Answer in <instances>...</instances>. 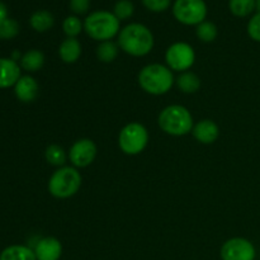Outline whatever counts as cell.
<instances>
[{
	"label": "cell",
	"mask_w": 260,
	"mask_h": 260,
	"mask_svg": "<svg viewBox=\"0 0 260 260\" xmlns=\"http://www.w3.org/2000/svg\"><path fill=\"white\" fill-rule=\"evenodd\" d=\"M37 260H58L62 254V245L60 240L56 238L48 236L43 238L36 244L33 249Z\"/></svg>",
	"instance_id": "8fae6325"
},
{
	"label": "cell",
	"mask_w": 260,
	"mask_h": 260,
	"mask_svg": "<svg viewBox=\"0 0 260 260\" xmlns=\"http://www.w3.org/2000/svg\"><path fill=\"white\" fill-rule=\"evenodd\" d=\"M5 19H8L7 5H5L3 2H0V24H2Z\"/></svg>",
	"instance_id": "f546056e"
},
{
	"label": "cell",
	"mask_w": 260,
	"mask_h": 260,
	"mask_svg": "<svg viewBox=\"0 0 260 260\" xmlns=\"http://www.w3.org/2000/svg\"><path fill=\"white\" fill-rule=\"evenodd\" d=\"M256 251L253 243L244 238H233L221 248L222 260H254Z\"/></svg>",
	"instance_id": "9c48e42d"
},
{
	"label": "cell",
	"mask_w": 260,
	"mask_h": 260,
	"mask_svg": "<svg viewBox=\"0 0 260 260\" xmlns=\"http://www.w3.org/2000/svg\"><path fill=\"white\" fill-rule=\"evenodd\" d=\"M81 174L74 167H61L48 180V192L52 197L66 200L78 193L81 187Z\"/></svg>",
	"instance_id": "5b68a950"
},
{
	"label": "cell",
	"mask_w": 260,
	"mask_h": 260,
	"mask_svg": "<svg viewBox=\"0 0 260 260\" xmlns=\"http://www.w3.org/2000/svg\"><path fill=\"white\" fill-rule=\"evenodd\" d=\"M45 157L48 164L53 167H62L66 162V152L60 145H50L46 149Z\"/></svg>",
	"instance_id": "7402d4cb"
},
{
	"label": "cell",
	"mask_w": 260,
	"mask_h": 260,
	"mask_svg": "<svg viewBox=\"0 0 260 260\" xmlns=\"http://www.w3.org/2000/svg\"><path fill=\"white\" fill-rule=\"evenodd\" d=\"M248 35L255 42H260V13L251 17L248 23Z\"/></svg>",
	"instance_id": "4316f807"
},
{
	"label": "cell",
	"mask_w": 260,
	"mask_h": 260,
	"mask_svg": "<svg viewBox=\"0 0 260 260\" xmlns=\"http://www.w3.org/2000/svg\"><path fill=\"white\" fill-rule=\"evenodd\" d=\"M19 33V24L14 19H5L0 24V38L2 40H12Z\"/></svg>",
	"instance_id": "484cf974"
},
{
	"label": "cell",
	"mask_w": 260,
	"mask_h": 260,
	"mask_svg": "<svg viewBox=\"0 0 260 260\" xmlns=\"http://www.w3.org/2000/svg\"><path fill=\"white\" fill-rule=\"evenodd\" d=\"M139 84L142 90L151 95H162L172 89L174 75L168 66L161 63H150L140 71Z\"/></svg>",
	"instance_id": "7a4b0ae2"
},
{
	"label": "cell",
	"mask_w": 260,
	"mask_h": 260,
	"mask_svg": "<svg viewBox=\"0 0 260 260\" xmlns=\"http://www.w3.org/2000/svg\"><path fill=\"white\" fill-rule=\"evenodd\" d=\"M217 27L212 22H206V20L198 24L197 29H196V35H197L198 40L206 43L213 42L217 37Z\"/></svg>",
	"instance_id": "603a6c76"
},
{
	"label": "cell",
	"mask_w": 260,
	"mask_h": 260,
	"mask_svg": "<svg viewBox=\"0 0 260 260\" xmlns=\"http://www.w3.org/2000/svg\"><path fill=\"white\" fill-rule=\"evenodd\" d=\"M157 123L161 131L170 136H184L193 129V117L185 107L173 104L160 112Z\"/></svg>",
	"instance_id": "3957f363"
},
{
	"label": "cell",
	"mask_w": 260,
	"mask_h": 260,
	"mask_svg": "<svg viewBox=\"0 0 260 260\" xmlns=\"http://www.w3.org/2000/svg\"><path fill=\"white\" fill-rule=\"evenodd\" d=\"M118 45L114 43L113 41H104V42L99 43L96 47V57L101 62L109 63L113 62L118 56Z\"/></svg>",
	"instance_id": "ffe728a7"
},
{
	"label": "cell",
	"mask_w": 260,
	"mask_h": 260,
	"mask_svg": "<svg viewBox=\"0 0 260 260\" xmlns=\"http://www.w3.org/2000/svg\"><path fill=\"white\" fill-rule=\"evenodd\" d=\"M45 63V55L40 50H29L20 58V66L29 73L41 70Z\"/></svg>",
	"instance_id": "ac0fdd59"
},
{
	"label": "cell",
	"mask_w": 260,
	"mask_h": 260,
	"mask_svg": "<svg viewBox=\"0 0 260 260\" xmlns=\"http://www.w3.org/2000/svg\"><path fill=\"white\" fill-rule=\"evenodd\" d=\"M229 9L235 17H248L255 9V0H230Z\"/></svg>",
	"instance_id": "44dd1931"
},
{
	"label": "cell",
	"mask_w": 260,
	"mask_h": 260,
	"mask_svg": "<svg viewBox=\"0 0 260 260\" xmlns=\"http://www.w3.org/2000/svg\"><path fill=\"white\" fill-rule=\"evenodd\" d=\"M69 7H70L71 12L75 14H85L90 8V0H70Z\"/></svg>",
	"instance_id": "f1b7e54d"
},
{
	"label": "cell",
	"mask_w": 260,
	"mask_h": 260,
	"mask_svg": "<svg viewBox=\"0 0 260 260\" xmlns=\"http://www.w3.org/2000/svg\"><path fill=\"white\" fill-rule=\"evenodd\" d=\"M58 55L65 63H74L81 55V45L76 38H66L58 47Z\"/></svg>",
	"instance_id": "9a60e30c"
},
{
	"label": "cell",
	"mask_w": 260,
	"mask_h": 260,
	"mask_svg": "<svg viewBox=\"0 0 260 260\" xmlns=\"http://www.w3.org/2000/svg\"><path fill=\"white\" fill-rule=\"evenodd\" d=\"M165 61L170 70H189L196 61L194 50L185 42H175L168 47L165 52Z\"/></svg>",
	"instance_id": "ba28073f"
},
{
	"label": "cell",
	"mask_w": 260,
	"mask_h": 260,
	"mask_svg": "<svg viewBox=\"0 0 260 260\" xmlns=\"http://www.w3.org/2000/svg\"><path fill=\"white\" fill-rule=\"evenodd\" d=\"M149 142L146 127L137 122H131L121 129L118 136L119 149L126 155H137L145 150Z\"/></svg>",
	"instance_id": "8992f818"
},
{
	"label": "cell",
	"mask_w": 260,
	"mask_h": 260,
	"mask_svg": "<svg viewBox=\"0 0 260 260\" xmlns=\"http://www.w3.org/2000/svg\"><path fill=\"white\" fill-rule=\"evenodd\" d=\"M154 35L141 23L127 24L118 33V46L123 52L134 57L149 55L154 48Z\"/></svg>",
	"instance_id": "6da1fadb"
},
{
	"label": "cell",
	"mask_w": 260,
	"mask_h": 260,
	"mask_svg": "<svg viewBox=\"0 0 260 260\" xmlns=\"http://www.w3.org/2000/svg\"><path fill=\"white\" fill-rule=\"evenodd\" d=\"M20 79V68L13 58H0V89L15 85Z\"/></svg>",
	"instance_id": "4fadbf2b"
},
{
	"label": "cell",
	"mask_w": 260,
	"mask_h": 260,
	"mask_svg": "<svg viewBox=\"0 0 260 260\" xmlns=\"http://www.w3.org/2000/svg\"><path fill=\"white\" fill-rule=\"evenodd\" d=\"M14 93L17 98L23 103H30L38 95V84L35 78L29 75L20 76L14 85Z\"/></svg>",
	"instance_id": "5bb4252c"
},
{
	"label": "cell",
	"mask_w": 260,
	"mask_h": 260,
	"mask_svg": "<svg viewBox=\"0 0 260 260\" xmlns=\"http://www.w3.org/2000/svg\"><path fill=\"white\" fill-rule=\"evenodd\" d=\"M96 156V145L90 139H80L73 144L69 151V159L74 168H86Z\"/></svg>",
	"instance_id": "30bf717a"
},
{
	"label": "cell",
	"mask_w": 260,
	"mask_h": 260,
	"mask_svg": "<svg viewBox=\"0 0 260 260\" xmlns=\"http://www.w3.org/2000/svg\"><path fill=\"white\" fill-rule=\"evenodd\" d=\"M192 134L198 142L208 145L213 144L218 139L220 129L217 124L211 119H202L197 124H194Z\"/></svg>",
	"instance_id": "7c38bea8"
},
{
	"label": "cell",
	"mask_w": 260,
	"mask_h": 260,
	"mask_svg": "<svg viewBox=\"0 0 260 260\" xmlns=\"http://www.w3.org/2000/svg\"><path fill=\"white\" fill-rule=\"evenodd\" d=\"M83 28V22L76 15H69L68 18H65L62 23L63 33L68 36V38H76L81 33Z\"/></svg>",
	"instance_id": "cb8c5ba5"
},
{
	"label": "cell",
	"mask_w": 260,
	"mask_h": 260,
	"mask_svg": "<svg viewBox=\"0 0 260 260\" xmlns=\"http://www.w3.org/2000/svg\"><path fill=\"white\" fill-rule=\"evenodd\" d=\"M175 19L185 25H198L205 22L207 5L205 0H175L173 5Z\"/></svg>",
	"instance_id": "52a82bcc"
},
{
	"label": "cell",
	"mask_w": 260,
	"mask_h": 260,
	"mask_svg": "<svg viewBox=\"0 0 260 260\" xmlns=\"http://www.w3.org/2000/svg\"><path fill=\"white\" fill-rule=\"evenodd\" d=\"M177 86L183 93L193 94L200 90L201 79L197 74L190 73V71H184L182 75L178 76Z\"/></svg>",
	"instance_id": "d6986e66"
},
{
	"label": "cell",
	"mask_w": 260,
	"mask_h": 260,
	"mask_svg": "<svg viewBox=\"0 0 260 260\" xmlns=\"http://www.w3.org/2000/svg\"><path fill=\"white\" fill-rule=\"evenodd\" d=\"M135 7L129 0H119L116 3L113 9V14L118 18V20H126L134 15Z\"/></svg>",
	"instance_id": "d4e9b609"
},
{
	"label": "cell",
	"mask_w": 260,
	"mask_h": 260,
	"mask_svg": "<svg viewBox=\"0 0 260 260\" xmlns=\"http://www.w3.org/2000/svg\"><path fill=\"white\" fill-rule=\"evenodd\" d=\"M29 24L36 32L43 33L51 29L55 24V18L48 10H37L29 18Z\"/></svg>",
	"instance_id": "2e32d148"
},
{
	"label": "cell",
	"mask_w": 260,
	"mask_h": 260,
	"mask_svg": "<svg viewBox=\"0 0 260 260\" xmlns=\"http://www.w3.org/2000/svg\"><path fill=\"white\" fill-rule=\"evenodd\" d=\"M255 8L258 9V12L260 13V0H255Z\"/></svg>",
	"instance_id": "4dcf8cb0"
},
{
	"label": "cell",
	"mask_w": 260,
	"mask_h": 260,
	"mask_svg": "<svg viewBox=\"0 0 260 260\" xmlns=\"http://www.w3.org/2000/svg\"><path fill=\"white\" fill-rule=\"evenodd\" d=\"M170 3H172V0H142V4L145 5V8L149 9L150 12L155 13L165 12L170 7Z\"/></svg>",
	"instance_id": "83f0119b"
},
{
	"label": "cell",
	"mask_w": 260,
	"mask_h": 260,
	"mask_svg": "<svg viewBox=\"0 0 260 260\" xmlns=\"http://www.w3.org/2000/svg\"><path fill=\"white\" fill-rule=\"evenodd\" d=\"M0 260H37L35 251L24 245H12L0 254Z\"/></svg>",
	"instance_id": "e0dca14e"
},
{
	"label": "cell",
	"mask_w": 260,
	"mask_h": 260,
	"mask_svg": "<svg viewBox=\"0 0 260 260\" xmlns=\"http://www.w3.org/2000/svg\"><path fill=\"white\" fill-rule=\"evenodd\" d=\"M84 30L89 37L99 42L111 41L119 33V20L113 13L98 10L85 18Z\"/></svg>",
	"instance_id": "277c9868"
}]
</instances>
